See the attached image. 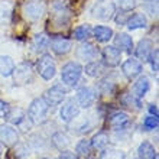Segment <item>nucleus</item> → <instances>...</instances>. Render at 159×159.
<instances>
[{
    "label": "nucleus",
    "mask_w": 159,
    "mask_h": 159,
    "mask_svg": "<svg viewBox=\"0 0 159 159\" xmlns=\"http://www.w3.org/2000/svg\"><path fill=\"white\" fill-rule=\"evenodd\" d=\"M58 159H77V155L70 151H67V149H64V151L61 152V155L58 156Z\"/></svg>",
    "instance_id": "58836bf2"
},
{
    "label": "nucleus",
    "mask_w": 159,
    "mask_h": 159,
    "mask_svg": "<svg viewBox=\"0 0 159 159\" xmlns=\"http://www.w3.org/2000/svg\"><path fill=\"white\" fill-rule=\"evenodd\" d=\"M121 71L129 80H133L142 74V64L136 58H129L126 59L123 65H121Z\"/></svg>",
    "instance_id": "2eb2a0df"
},
{
    "label": "nucleus",
    "mask_w": 159,
    "mask_h": 159,
    "mask_svg": "<svg viewBox=\"0 0 159 159\" xmlns=\"http://www.w3.org/2000/svg\"><path fill=\"white\" fill-rule=\"evenodd\" d=\"M12 75H13V81L19 84V85L29 84L34 80V67H32L30 62H22L17 67H15Z\"/></svg>",
    "instance_id": "39448f33"
},
{
    "label": "nucleus",
    "mask_w": 159,
    "mask_h": 159,
    "mask_svg": "<svg viewBox=\"0 0 159 159\" xmlns=\"http://www.w3.org/2000/svg\"><path fill=\"white\" fill-rule=\"evenodd\" d=\"M93 36L96 38L97 42L106 43L113 38V29L109 28V26H96L93 29Z\"/></svg>",
    "instance_id": "412c9836"
},
{
    "label": "nucleus",
    "mask_w": 159,
    "mask_h": 159,
    "mask_svg": "<svg viewBox=\"0 0 159 159\" xmlns=\"http://www.w3.org/2000/svg\"><path fill=\"white\" fill-rule=\"evenodd\" d=\"M32 46L36 52L39 51H45L48 46H49V36L46 34H38L35 35L34 41H32Z\"/></svg>",
    "instance_id": "cd10ccee"
},
{
    "label": "nucleus",
    "mask_w": 159,
    "mask_h": 159,
    "mask_svg": "<svg viewBox=\"0 0 159 159\" xmlns=\"http://www.w3.org/2000/svg\"><path fill=\"white\" fill-rule=\"evenodd\" d=\"M36 70H38L39 75H41L43 80H46V81L52 80L55 77V74H57V67H55L54 58H52L51 55H48V54L42 55L41 58L38 59Z\"/></svg>",
    "instance_id": "20e7f679"
},
{
    "label": "nucleus",
    "mask_w": 159,
    "mask_h": 159,
    "mask_svg": "<svg viewBox=\"0 0 159 159\" xmlns=\"http://www.w3.org/2000/svg\"><path fill=\"white\" fill-rule=\"evenodd\" d=\"M61 119L65 123H71L75 117H78L80 114V106L77 103L75 98H70L65 101V104L61 107Z\"/></svg>",
    "instance_id": "1a4fd4ad"
},
{
    "label": "nucleus",
    "mask_w": 159,
    "mask_h": 159,
    "mask_svg": "<svg viewBox=\"0 0 159 159\" xmlns=\"http://www.w3.org/2000/svg\"><path fill=\"white\" fill-rule=\"evenodd\" d=\"M25 117H26V113L22 109H13V110L10 109V111L6 116V119H7V121L10 125H16V126L25 120Z\"/></svg>",
    "instance_id": "c756f323"
},
{
    "label": "nucleus",
    "mask_w": 159,
    "mask_h": 159,
    "mask_svg": "<svg viewBox=\"0 0 159 159\" xmlns=\"http://www.w3.org/2000/svg\"><path fill=\"white\" fill-rule=\"evenodd\" d=\"M91 35H93L91 26H90V25H80L78 28H75V29H74L72 36H74V39H77V41L84 42V41H87Z\"/></svg>",
    "instance_id": "bb28decb"
},
{
    "label": "nucleus",
    "mask_w": 159,
    "mask_h": 159,
    "mask_svg": "<svg viewBox=\"0 0 159 159\" xmlns=\"http://www.w3.org/2000/svg\"><path fill=\"white\" fill-rule=\"evenodd\" d=\"M83 74V67L75 61H70L61 70V80L68 87H75Z\"/></svg>",
    "instance_id": "7ed1b4c3"
},
{
    "label": "nucleus",
    "mask_w": 159,
    "mask_h": 159,
    "mask_svg": "<svg viewBox=\"0 0 159 159\" xmlns=\"http://www.w3.org/2000/svg\"><path fill=\"white\" fill-rule=\"evenodd\" d=\"M90 149H91V145H90V140H87V139L80 140L75 146V152L78 155H88V153H90Z\"/></svg>",
    "instance_id": "72a5a7b5"
},
{
    "label": "nucleus",
    "mask_w": 159,
    "mask_h": 159,
    "mask_svg": "<svg viewBox=\"0 0 159 159\" xmlns=\"http://www.w3.org/2000/svg\"><path fill=\"white\" fill-rule=\"evenodd\" d=\"M149 111H151V114H153V116H159V114H158V107H156L155 104L149 106Z\"/></svg>",
    "instance_id": "ea45409f"
},
{
    "label": "nucleus",
    "mask_w": 159,
    "mask_h": 159,
    "mask_svg": "<svg viewBox=\"0 0 159 159\" xmlns=\"http://www.w3.org/2000/svg\"><path fill=\"white\" fill-rule=\"evenodd\" d=\"M9 111H10V106H9V103H6V101H3V100H0V119L6 117Z\"/></svg>",
    "instance_id": "e433bc0d"
},
{
    "label": "nucleus",
    "mask_w": 159,
    "mask_h": 159,
    "mask_svg": "<svg viewBox=\"0 0 159 159\" xmlns=\"http://www.w3.org/2000/svg\"><path fill=\"white\" fill-rule=\"evenodd\" d=\"M143 2H153V0H143Z\"/></svg>",
    "instance_id": "a19ab883"
},
{
    "label": "nucleus",
    "mask_w": 159,
    "mask_h": 159,
    "mask_svg": "<svg viewBox=\"0 0 159 159\" xmlns=\"http://www.w3.org/2000/svg\"><path fill=\"white\" fill-rule=\"evenodd\" d=\"M0 156H2V146H0Z\"/></svg>",
    "instance_id": "79ce46f5"
},
{
    "label": "nucleus",
    "mask_w": 159,
    "mask_h": 159,
    "mask_svg": "<svg viewBox=\"0 0 159 159\" xmlns=\"http://www.w3.org/2000/svg\"><path fill=\"white\" fill-rule=\"evenodd\" d=\"M96 91L90 87H81L77 93V103H78L80 107L83 109H88L91 107L94 103H96Z\"/></svg>",
    "instance_id": "f8f14e48"
},
{
    "label": "nucleus",
    "mask_w": 159,
    "mask_h": 159,
    "mask_svg": "<svg viewBox=\"0 0 159 159\" xmlns=\"http://www.w3.org/2000/svg\"><path fill=\"white\" fill-rule=\"evenodd\" d=\"M153 46V43H152V41L151 39H148V38H145V39H142V41L139 42V45L136 46V51H134V54H136V57H138L140 61H148L149 59V55H151V52H152V48Z\"/></svg>",
    "instance_id": "6ab92c4d"
},
{
    "label": "nucleus",
    "mask_w": 159,
    "mask_h": 159,
    "mask_svg": "<svg viewBox=\"0 0 159 159\" xmlns=\"http://www.w3.org/2000/svg\"><path fill=\"white\" fill-rule=\"evenodd\" d=\"M116 84L109 78H103L98 84V90H100L101 94H104V96H111L116 93Z\"/></svg>",
    "instance_id": "7c9ffc66"
},
{
    "label": "nucleus",
    "mask_w": 159,
    "mask_h": 159,
    "mask_svg": "<svg viewBox=\"0 0 159 159\" xmlns=\"http://www.w3.org/2000/svg\"><path fill=\"white\" fill-rule=\"evenodd\" d=\"M13 70H15V62H13L12 57L2 55V57H0V75L10 77Z\"/></svg>",
    "instance_id": "b1692460"
},
{
    "label": "nucleus",
    "mask_w": 159,
    "mask_h": 159,
    "mask_svg": "<svg viewBox=\"0 0 159 159\" xmlns=\"http://www.w3.org/2000/svg\"><path fill=\"white\" fill-rule=\"evenodd\" d=\"M120 101H121V104L125 106V107H127V109H132V110H140L142 109V103H140V100L136 98L132 93H126V94H123L121 98H120Z\"/></svg>",
    "instance_id": "393cba45"
},
{
    "label": "nucleus",
    "mask_w": 159,
    "mask_h": 159,
    "mask_svg": "<svg viewBox=\"0 0 159 159\" xmlns=\"http://www.w3.org/2000/svg\"><path fill=\"white\" fill-rule=\"evenodd\" d=\"M101 159H126L125 152L119 149H103Z\"/></svg>",
    "instance_id": "2f4dec72"
},
{
    "label": "nucleus",
    "mask_w": 159,
    "mask_h": 159,
    "mask_svg": "<svg viewBox=\"0 0 159 159\" xmlns=\"http://www.w3.org/2000/svg\"><path fill=\"white\" fill-rule=\"evenodd\" d=\"M101 57H103V62L107 65V67H117L120 64L121 59V52L113 45H107L101 52Z\"/></svg>",
    "instance_id": "ddd939ff"
},
{
    "label": "nucleus",
    "mask_w": 159,
    "mask_h": 159,
    "mask_svg": "<svg viewBox=\"0 0 159 159\" xmlns=\"http://www.w3.org/2000/svg\"><path fill=\"white\" fill-rule=\"evenodd\" d=\"M117 3L123 12H130L132 9H134L138 6V2H136V0H117Z\"/></svg>",
    "instance_id": "f704fd0d"
},
{
    "label": "nucleus",
    "mask_w": 159,
    "mask_h": 159,
    "mask_svg": "<svg viewBox=\"0 0 159 159\" xmlns=\"http://www.w3.org/2000/svg\"><path fill=\"white\" fill-rule=\"evenodd\" d=\"M158 57H159V51L156 49H152L151 55H149V62H151L152 65V71H153V74H158Z\"/></svg>",
    "instance_id": "c9c22d12"
},
{
    "label": "nucleus",
    "mask_w": 159,
    "mask_h": 159,
    "mask_svg": "<svg viewBox=\"0 0 159 159\" xmlns=\"http://www.w3.org/2000/svg\"><path fill=\"white\" fill-rule=\"evenodd\" d=\"M149 88H151V81L148 77H139V80L134 83L133 88H132V94H133L136 98H142V97L146 96V93L149 91Z\"/></svg>",
    "instance_id": "f3484780"
},
{
    "label": "nucleus",
    "mask_w": 159,
    "mask_h": 159,
    "mask_svg": "<svg viewBox=\"0 0 159 159\" xmlns=\"http://www.w3.org/2000/svg\"><path fill=\"white\" fill-rule=\"evenodd\" d=\"M125 25H127L129 30H136V29H142V28H146L148 25V19L143 13H134L130 17H127Z\"/></svg>",
    "instance_id": "aec40b11"
},
{
    "label": "nucleus",
    "mask_w": 159,
    "mask_h": 159,
    "mask_svg": "<svg viewBox=\"0 0 159 159\" xmlns=\"http://www.w3.org/2000/svg\"><path fill=\"white\" fill-rule=\"evenodd\" d=\"M46 10V6L43 2H26L22 7V12L25 15L26 19L35 22V20H39L43 13Z\"/></svg>",
    "instance_id": "0eeeda50"
},
{
    "label": "nucleus",
    "mask_w": 159,
    "mask_h": 159,
    "mask_svg": "<svg viewBox=\"0 0 159 159\" xmlns=\"http://www.w3.org/2000/svg\"><path fill=\"white\" fill-rule=\"evenodd\" d=\"M51 49L54 51L57 55H65L68 54L72 48L71 39H67L64 36H54L52 39H49Z\"/></svg>",
    "instance_id": "4468645a"
},
{
    "label": "nucleus",
    "mask_w": 159,
    "mask_h": 159,
    "mask_svg": "<svg viewBox=\"0 0 159 159\" xmlns=\"http://www.w3.org/2000/svg\"><path fill=\"white\" fill-rule=\"evenodd\" d=\"M49 23L57 29H62L67 28L70 23V9L67 7V4L62 2H55L52 6V13H51Z\"/></svg>",
    "instance_id": "f03ea898"
},
{
    "label": "nucleus",
    "mask_w": 159,
    "mask_h": 159,
    "mask_svg": "<svg viewBox=\"0 0 159 159\" xmlns=\"http://www.w3.org/2000/svg\"><path fill=\"white\" fill-rule=\"evenodd\" d=\"M51 142L54 145L58 151H64V149H67L68 145H70V139L65 133L62 132H57V133L52 134V138H51Z\"/></svg>",
    "instance_id": "a878e982"
},
{
    "label": "nucleus",
    "mask_w": 159,
    "mask_h": 159,
    "mask_svg": "<svg viewBox=\"0 0 159 159\" xmlns=\"http://www.w3.org/2000/svg\"><path fill=\"white\" fill-rule=\"evenodd\" d=\"M65 97H67V88L58 84V85H54V87H51L49 90H46L45 91V101L51 106H58L61 104L64 100H65Z\"/></svg>",
    "instance_id": "6e6552de"
},
{
    "label": "nucleus",
    "mask_w": 159,
    "mask_h": 159,
    "mask_svg": "<svg viewBox=\"0 0 159 159\" xmlns=\"http://www.w3.org/2000/svg\"><path fill=\"white\" fill-rule=\"evenodd\" d=\"M114 43H116V48H117L119 51H123V52H126V54H132V51H133V39H132V36H129L127 34H119L117 36H116V39H114Z\"/></svg>",
    "instance_id": "a211bd4d"
},
{
    "label": "nucleus",
    "mask_w": 159,
    "mask_h": 159,
    "mask_svg": "<svg viewBox=\"0 0 159 159\" xmlns=\"http://www.w3.org/2000/svg\"><path fill=\"white\" fill-rule=\"evenodd\" d=\"M48 111H49V104L45 101V98L36 97L28 109V119L32 121V125H39L46 119Z\"/></svg>",
    "instance_id": "f257e3e1"
},
{
    "label": "nucleus",
    "mask_w": 159,
    "mask_h": 159,
    "mask_svg": "<svg viewBox=\"0 0 159 159\" xmlns=\"http://www.w3.org/2000/svg\"><path fill=\"white\" fill-rule=\"evenodd\" d=\"M130 123L129 114L123 113V111H116L110 116L109 119V126L113 130H125Z\"/></svg>",
    "instance_id": "dca6fc26"
},
{
    "label": "nucleus",
    "mask_w": 159,
    "mask_h": 159,
    "mask_svg": "<svg viewBox=\"0 0 159 159\" xmlns=\"http://www.w3.org/2000/svg\"><path fill=\"white\" fill-rule=\"evenodd\" d=\"M109 140H110V138L106 132H98L97 134H94V138L91 139L90 145H91V148L93 149H96V151H103V149L107 148Z\"/></svg>",
    "instance_id": "5701e85b"
},
{
    "label": "nucleus",
    "mask_w": 159,
    "mask_h": 159,
    "mask_svg": "<svg viewBox=\"0 0 159 159\" xmlns=\"http://www.w3.org/2000/svg\"><path fill=\"white\" fill-rule=\"evenodd\" d=\"M138 156L139 159H158L155 148L152 146L148 140H143L138 148Z\"/></svg>",
    "instance_id": "4be33fe9"
},
{
    "label": "nucleus",
    "mask_w": 159,
    "mask_h": 159,
    "mask_svg": "<svg viewBox=\"0 0 159 159\" xmlns=\"http://www.w3.org/2000/svg\"><path fill=\"white\" fill-rule=\"evenodd\" d=\"M158 125H159V119H158V116H153V114L146 116L145 120H143V129L148 130V132L158 129Z\"/></svg>",
    "instance_id": "473e14b6"
},
{
    "label": "nucleus",
    "mask_w": 159,
    "mask_h": 159,
    "mask_svg": "<svg viewBox=\"0 0 159 159\" xmlns=\"http://www.w3.org/2000/svg\"><path fill=\"white\" fill-rule=\"evenodd\" d=\"M75 55L78 59L91 62V61H94V59L98 57V49H97L93 43H88V42L84 41L78 45V48H77V51H75Z\"/></svg>",
    "instance_id": "9d476101"
},
{
    "label": "nucleus",
    "mask_w": 159,
    "mask_h": 159,
    "mask_svg": "<svg viewBox=\"0 0 159 159\" xmlns=\"http://www.w3.org/2000/svg\"><path fill=\"white\" fill-rule=\"evenodd\" d=\"M0 142L6 146H15L19 142V133L10 125H0Z\"/></svg>",
    "instance_id": "9b49d317"
},
{
    "label": "nucleus",
    "mask_w": 159,
    "mask_h": 159,
    "mask_svg": "<svg viewBox=\"0 0 159 159\" xmlns=\"http://www.w3.org/2000/svg\"><path fill=\"white\" fill-rule=\"evenodd\" d=\"M91 13L93 17H96L98 20H110L116 15V4L113 2H110V0H104V2L97 3L93 7Z\"/></svg>",
    "instance_id": "423d86ee"
},
{
    "label": "nucleus",
    "mask_w": 159,
    "mask_h": 159,
    "mask_svg": "<svg viewBox=\"0 0 159 159\" xmlns=\"http://www.w3.org/2000/svg\"><path fill=\"white\" fill-rule=\"evenodd\" d=\"M104 65L101 62H97V61H91L85 65V74H88L90 77H100L104 74Z\"/></svg>",
    "instance_id": "c85d7f7f"
},
{
    "label": "nucleus",
    "mask_w": 159,
    "mask_h": 159,
    "mask_svg": "<svg viewBox=\"0 0 159 159\" xmlns=\"http://www.w3.org/2000/svg\"><path fill=\"white\" fill-rule=\"evenodd\" d=\"M9 19V9L4 4H0V25Z\"/></svg>",
    "instance_id": "4c0bfd02"
}]
</instances>
